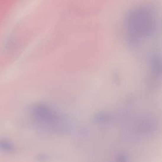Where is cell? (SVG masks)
<instances>
[{
  "label": "cell",
  "instance_id": "1",
  "mask_svg": "<svg viewBox=\"0 0 162 162\" xmlns=\"http://www.w3.org/2000/svg\"><path fill=\"white\" fill-rule=\"evenodd\" d=\"M151 11L141 9L130 16L129 20L130 36L134 40H140L150 35L153 29L154 19Z\"/></svg>",
  "mask_w": 162,
  "mask_h": 162
}]
</instances>
